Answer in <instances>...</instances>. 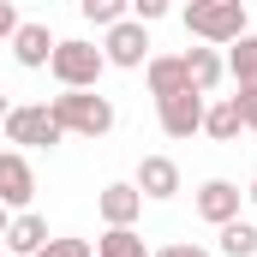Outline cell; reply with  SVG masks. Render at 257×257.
Listing matches in <instances>:
<instances>
[{"mask_svg": "<svg viewBox=\"0 0 257 257\" xmlns=\"http://www.w3.org/2000/svg\"><path fill=\"white\" fill-rule=\"evenodd\" d=\"M186 30H192L203 48H233L239 36H251L245 0H192L186 6Z\"/></svg>", "mask_w": 257, "mask_h": 257, "instance_id": "6da1fadb", "label": "cell"}, {"mask_svg": "<svg viewBox=\"0 0 257 257\" xmlns=\"http://www.w3.org/2000/svg\"><path fill=\"white\" fill-rule=\"evenodd\" d=\"M48 114H54V126L66 138H102V132H114V102L96 96V90H60L48 102Z\"/></svg>", "mask_w": 257, "mask_h": 257, "instance_id": "7a4b0ae2", "label": "cell"}, {"mask_svg": "<svg viewBox=\"0 0 257 257\" xmlns=\"http://www.w3.org/2000/svg\"><path fill=\"white\" fill-rule=\"evenodd\" d=\"M48 72L60 78V90H96V78L108 72V60H102V48H96V42L66 36V42H54V60H48Z\"/></svg>", "mask_w": 257, "mask_h": 257, "instance_id": "3957f363", "label": "cell"}, {"mask_svg": "<svg viewBox=\"0 0 257 257\" xmlns=\"http://www.w3.org/2000/svg\"><path fill=\"white\" fill-rule=\"evenodd\" d=\"M0 132H6V144H18V156H24V150H54V144L66 138V132L54 126V114H48V102H24V108H12Z\"/></svg>", "mask_w": 257, "mask_h": 257, "instance_id": "277c9868", "label": "cell"}, {"mask_svg": "<svg viewBox=\"0 0 257 257\" xmlns=\"http://www.w3.org/2000/svg\"><path fill=\"white\" fill-rule=\"evenodd\" d=\"M102 60L120 66V72H138V66H150V30L144 24H114L108 36H102Z\"/></svg>", "mask_w": 257, "mask_h": 257, "instance_id": "5b68a950", "label": "cell"}, {"mask_svg": "<svg viewBox=\"0 0 257 257\" xmlns=\"http://www.w3.org/2000/svg\"><path fill=\"white\" fill-rule=\"evenodd\" d=\"M30 197H36V174H30V162H24L18 150H0V209H6V215H24Z\"/></svg>", "mask_w": 257, "mask_h": 257, "instance_id": "8992f818", "label": "cell"}, {"mask_svg": "<svg viewBox=\"0 0 257 257\" xmlns=\"http://www.w3.org/2000/svg\"><path fill=\"white\" fill-rule=\"evenodd\" d=\"M192 203H197V215H203L209 227H227V221H239V203H245V192H239L233 180H203Z\"/></svg>", "mask_w": 257, "mask_h": 257, "instance_id": "52a82bcc", "label": "cell"}, {"mask_svg": "<svg viewBox=\"0 0 257 257\" xmlns=\"http://www.w3.org/2000/svg\"><path fill=\"white\" fill-rule=\"evenodd\" d=\"M132 186H138V197H150V203H168V197H180V162L174 156H144Z\"/></svg>", "mask_w": 257, "mask_h": 257, "instance_id": "ba28073f", "label": "cell"}, {"mask_svg": "<svg viewBox=\"0 0 257 257\" xmlns=\"http://www.w3.org/2000/svg\"><path fill=\"white\" fill-rule=\"evenodd\" d=\"M203 96H192V90H180V96H168V102H156V120H162V132L168 138H192V132H203Z\"/></svg>", "mask_w": 257, "mask_h": 257, "instance_id": "9c48e42d", "label": "cell"}, {"mask_svg": "<svg viewBox=\"0 0 257 257\" xmlns=\"http://www.w3.org/2000/svg\"><path fill=\"white\" fill-rule=\"evenodd\" d=\"M180 66H186L192 96H203V102H209V96L221 90V78H227V60H221L215 48H186V54H180Z\"/></svg>", "mask_w": 257, "mask_h": 257, "instance_id": "30bf717a", "label": "cell"}, {"mask_svg": "<svg viewBox=\"0 0 257 257\" xmlns=\"http://www.w3.org/2000/svg\"><path fill=\"white\" fill-rule=\"evenodd\" d=\"M54 42H60V36L30 18V24H18V36H12V60L24 66V72H42V66L54 60Z\"/></svg>", "mask_w": 257, "mask_h": 257, "instance_id": "8fae6325", "label": "cell"}, {"mask_svg": "<svg viewBox=\"0 0 257 257\" xmlns=\"http://www.w3.org/2000/svg\"><path fill=\"white\" fill-rule=\"evenodd\" d=\"M96 209H102V221H108V227H132V221L144 215V197H138L132 180H114V186H102V192H96Z\"/></svg>", "mask_w": 257, "mask_h": 257, "instance_id": "7c38bea8", "label": "cell"}, {"mask_svg": "<svg viewBox=\"0 0 257 257\" xmlns=\"http://www.w3.org/2000/svg\"><path fill=\"white\" fill-rule=\"evenodd\" d=\"M6 251H18V257H36L42 245H48V221L36 215V209H24V215H12L6 221V239H0Z\"/></svg>", "mask_w": 257, "mask_h": 257, "instance_id": "4fadbf2b", "label": "cell"}, {"mask_svg": "<svg viewBox=\"0 0 257 257\" xmlns=\"http://www.w3.org/2000/svg\"><path fill=\"white\" fill-rule=\"evenodd\" d=\"M144 78H150V96H156V102H168V96L192 90V84H186V66H180V54H150Z\"/></svg>", "mask_w": 257, "mask_h": 257, "instance_id": "5bb4252c", "label": "cell"}, {"mask_svg": "<svg viewBox=\"0 0 257 257\" xmlns=\"http://www.w3.org/2000/svg\"><path fill=\"white\" fill-rule=\"evenodd\" d=\"M203 132H209L215 144H233V138L245 132L239 108H233V96H221V102H209V108H203Z\"/></svg>", "mask_w": 257, "mask_h": 257, "instance_id": "9a60e30c", "label": "cell"}, {"mask_svg": "<svg viewBox=\"0 0 257 257\" xmlns=\"http://www.w3.org/2000/svg\"><path fill=\"white\" fill-rule=\"evenodd\" d=\"M227 78H233L239 90H257V36H239V42L227 48Z\"/></svg>", "mask_w": 257, "mask_h": 257, "instance_id": "2e32d148", "label": "cell"}, {"mask_svg": "<svg viewBox=\"0 0 257 257\" xmlns=\"http://www.w3.org/2000/svg\"><path fill=\"white\" fill-rule=\"evenodd\" d=\"M96 257H150V245H144L138 227H108V233L96 239Z\"/></svg>", "mask_w": 257, "mask_h": 257, "instance_id": "e0dca14e", "label": "cell"}, {"mask_svg": "<svg viewBox=\"0 0 257 257\" xmlns=\"http://www.w3.org/2000/svg\"><path fill=\"white\" fill-rule=\"evenodd\" d=\"M221 257H257V227L251 221H227L221 227Z\"/></svg>", "mask_w": 257, "mask_h": 257, "instance_id": "ac0fdd59", "label": "cell"}, {"mask_svg": "<svg viewBox=\"0 0 257 257\" xmlns=\"http://www.w3.org/2000/svg\"><path fill=\"white\" fill-rule=\"evenodd\" d=\"M78 12H84V24H96V30L126 24V0H78Z\"/></svg>", "mask_w": 257, "mask_h": 257, "instance_id": "d6986e66", "label": "cell"}, {"mask_svg": "<svg viewBox=\"0 0 257 257\" xmlns=\"http://www.w3.org/2000/svg\"><path fill=\"white\" fill-rule=\"evenodd\" d=\"M36 257H96V245H90V239H72V233H66V239H48V245H42Z\"/></svg>", "mask_w": 257, "mask_h": 257, "instance_id": "ffe728a7", "label": "cell"}, {"mask_svg": "<svg viewBox=\"0 0 257 257\" xmlns=\"http://www.w3.org/2000/svg\"><path fill=\"white\" fill-rule=\"evenodd\" d=\"M126 18H132V24H144V30H150L156 18H168V0H126Z\"/></svg>", "mask_w": 257, "mask_h": 257, "instance_id": "44dd1931", "label": "cell"}, {"mask_svg": "<svg viewBox=\"0 0 257 257\" xmlns=\"http://www.w3.org/2000/svg\"><path fill=\"white\" fill-rule=\"evenodd\" d=\"M233 108H239L245 132H257V90H239V96H233Z\"/></svg>", "mask_w": 257, "mask_h": 257, "instance_id": "7402d4cb", "label": "cell"}, {"mask_svg": "<svg viewBox=\"0 0 257 257\" xmlns=\"http://www.w3.org/2000/svg\"><path fill=\"white\" fill-rule=\"evenodd\" d=\"M18 24H24V18H18V6H12V0H0V42H12V36H18Z\"/></svg>", "mask_w": 257, "mask_h": 257, "instance_id": "603a6c76", "label": "cell"}, {"mask_svg": "<svg viewBox=\"0 0 257 257\" xmlns=\"http://www.w3.org/2000/svg\"><path fill=\"white\" fill-rule=\"evenodd\" d=\"M150 257H209V251H203V245H186V239H180V245H162V251H150Z\"/></svg>", "mask_w": 257, "mask_h": 257, "instance_id": "cb8c5ba5", "label": "cell"}, {"mask_svg": "<svg viewBox=\"0 0 257 257\" xmlns=\"http://www.w3.org/2000/svg\"><path fill=\"white\" fill-rule=\"evenodd\" d=\"M6 114H12V102H6V96H0V126H6Z\"/></svg>", "mask_w": 257, "mask_h": 257, "instance_id": "d4e9b609", "label": "cell"}, {"mask_svg": "<svg viewBox=\"0 0 257 257\" xmlns=\"http://www.w3.org/2000/svg\"><path fill=\"white\" fill-rule=\"evenodd\" d=\"M245 197H251V203H257V174H251V186H245Z\"/></svg>", "mask_w": 257, "mask_h": 257, "instance_id": "484cf974", "label": "cell"}, {"mask_svg": "<svg viewBox=\"0 0 257 257\" xmlns=\"http://www.w3.org/2000/svg\"><path fill=\"white\" fill-rule=\"evenodd\" d=\"M6 221H12V215H6V209H0V239H6Z\"/></svg>", "mask_w": 257, "mask_h": 257, "instance_id": "4316f807", "label": "cell"}]
</instances>
